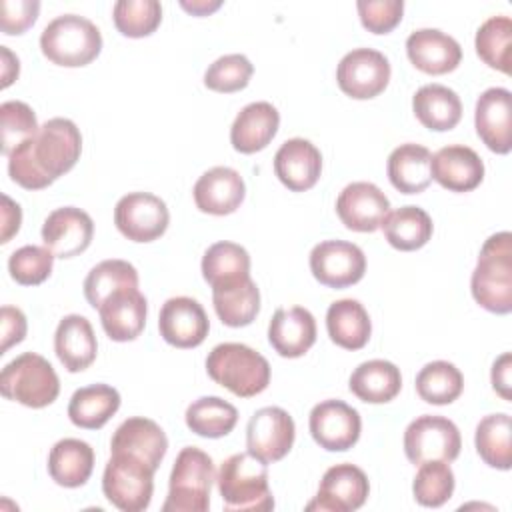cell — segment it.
Segmentation results:
<instances>
[{
  "instance_id": "40",
  "label": "cell",
  "mask_w": 512,
  "mask_h": 512,
  "mask_svg": "<svg viewBox=\"0 0 512 512\" xmlns=\"http://www.w3.org/2000/svg\"><path fill=\"white\" fill-rule=\"evenodd\" d=\"M124 288H138V270L128 260H102L84 278V296L96 310L110 294Z\"/></svg>"
},
{
  "instance_id": "32",
  "label": "cell",
  "mask_w": 512,
  "mask_h": 512,
  "mask_svg": "<svg viewBox=\"0 0 512 512\" xmlns=\"http://www.w3.org/2000/svg\"><path fill=\"white\" fill-rule=\"evenodd\" d=\"M94 470V450L80 438L58 440L48 454V474L64 488H78L88 482Z\"/></svg>"
},
{
  "instance_id": "24",
  "label": "cell",
  "mask_w": 512,
  "mask_h": 512,
  "mask_svg": "<svg viewBox=\"0 0 512 512\" xmlns=\"http://www.w3.org/2000/svg\"><path fill=\"white\" fill-rule=\"evenodd\" d=\"M274 172L288 190H310L322 174V154L310 140L290 138L274 154Z\"/></svg>"
},
{
  "instance_id": "45",
  "label": "cell",
  "mask_w": 512,
  "mask_h": 512,
  "mask_svg": "<svg viewBox=\"0 0 512 512\" xmlns=\"http://www.w3.org/2000/svg\"><path fill=\"white\" fill-rule=\"evenodd\" d=\"M254 74L252 62L244 54H224L204 72V86L214 92L232 94L244 90Z\"/></svg>"
},
{
  "instance_id": "25",
  "label": "cell",
  "mask_w": 512,
  "mask_h": 512,
  "mask_svg": "<svg viewBox=\"0 0 512 512\" xmlns=\"http://www.w3.org/2000/svg\"><path fill=\"white\" fill-rule=\"evenodd\" d=\"M268 342L282 358H300L316 342V320L304 306L278 308L268 324Z\"/></svg>"
},
{
  "instance_id": "41",
  "label": "cell",
  "mask_w": 512,
  "mask_h": 512,
  "mask_svg": "<svg viewBox=\"0 0 512 512\" xmlns=\"http://www.w3.org/2000/svg\"><path fill=\"white\" fill-rule=\"evenodd\" d=\"M418 396L436 406L452 404L464 390L462 372L448 360H432L420 368L416 374Z\"/></svg>"
},
{
  "instance_id": "12",
  "label": "cell",
  "mask_w": 512,
  "mask_h": 512,
  "mask_svg": "<svg viewBox=\"0 0 512 512\" xmlns=\"http://www.w3.org/2000/svg\"><path fill=\"white\" fill-rule=\"evenodd\" d=\"M368 492L370 482L362 468L350 462L334 464L324 472L318 492L306 504V510L354 512L364 506Z\"/></svg>"
},
{
  "instance_id": "47",
  "label": "cell",
  "mask_w": 512,
  "mask_h": 512,
  "mask_svg": "<svg viewBox=\"0 0 512 512\" xmlns=\"http://www.w3.org/2000/svg\"><path fill=\"white\" fill-rule=\"evenodd\" d=\"M0 130H2V154H10L16 146L38 132V120L34 110L20 100H8L0 104Z\"/></svg>"
},
{
  "instance_id": "39",
  "label": "cell",
  "mask_w": 512,
  "mask_h": 512,
  "mask_svg": "<svg viewBox=\"0 0 512 512\" xmlns=\"http://www.w3.org/2000/svg\"><path fill=\"white\" fill-rule=\"evenodd\" d=\"M184 420L186 426L202 438H222L234 430L238 410L220 396H202L188 404Z\"/></svg>"
},
{
  "instance_id": "38",
  "label": "cell",
  "mask_w": 512,
  "mask_h": 512,
  "mask_svg": "<svg viewBox=\"0 0 512 512\" xmlns=\"http://www.w3.org/2000/svg\"><path fill=\"white\" fill-rule=\"evenodd\" d=\"M202 278L214 288L250 276V254L244 246L228 240L214 242L202 256Z\"/></svg>"
},
{
  "instance_id": "18",
  "label": "cell",
  "mask_w": 512,
  "mask_h": 512,
  "mask_svg": "<svg viewBox=\"0 0 512 512\" xmlns=\"http://www.w3.org/2000/svg\"><path fill=\"white\" fill-rule=\"evenodd\" d=\"M474 126L478 138L488 150L508 154L512 148V94L508 88H486L474 108Z\"/></svg>"
},
{
  "instance_id": "42",
  "label": "cell",
  "mask_w": 512,
  "mask_h": 512,
  "mask_svg": "<svg viewBox=\"0 0 512 512\" xmlns=\"http://www.w3.org/2000/svg\"><path fill=\"white\" fill-rule=\"evenodd\" d=\"M510 40L512 20L510 16H490L480 24L474 38L476 54L484 64L504 74H510Z\"/></svg>"
},
{
  "instance_id": "28",
  "label": "cell",
  "mask_w": 512,
  "mask_h": 512,
  "mask_svg": "<svg viewBox=\"0 0 512 512\" xmlns=\"http://www.w3.org/2000/svg\"><path fill=\"white\" fill-rule=\"evenodd\" d=\"M54 352L68 372L86 370L98 354V342L90 320L82 314L64 316L54 332Z\"/></svg>"
},
{
  "instance_id": "37",
  "label": "cell",
  "mask_w": 512,
  "mask_h": 512,
  "mask_svg": "<svg viewBox=\"0 0 512 512\" xmlns=\"http://www.w3.org/2000/svg\"><path fill=\"white\" fill-rule=\"evenodd\" d=\"M474 446L478 456L496 470H510L512 466V420L506 412L484 416L476 424Z\"/></svg>"
},
{
  "instance_id": "48",
  "label": "cell",
  "mask_w": 512,
  "mask_h": 512,
  "mask_svg": "<svg viewBox=\"0 0 512 512\" xmlns=\"http://www.w3.org/2000/svg\"><path fill=\"white\" fill-rule=\"evenodd\" d=\"M356 10L362 26L372 34H388L394 30L404 14L402 0H358Z\"/></svg>"
},
{
  "instance_id": "13",
  "label": "cell",
  "mask_w": 512,
  "mask_h": 512,
  "mask_svg": "<svg viewBox=\"0 0 512 512\" xmlns=\"http://www.w3.org/2000/svg\"><path fill=\"white\" fill-rule=\"evenodd\" d=\"M308 428L320 448L328 452H346L360 438L362 418L358 410L344 400L328 398L310 410Z\"/></svg>"
},
{
  "instance_id": "30",
  "label": "cell",
  "mask_w": 512,
  "mask_h": 512,
  "mask_svg": "<svg viewBox=\"0 0 512 512\" xmlns=\"http://www.w3.org/2000/svg\"><path fill=\"white\" fill-rule=\"evenodd\" d=\"M348 388L362 402L384 404L398 396L402 388V374L400 368L390 360H366L350 374Z\"/></svg>"
},
{
  "instance_id": "10",
  "label": "cell",
  "mask_w": 512,
  "mask_h": 512,
  "mask_svg": "<svg viewBox=\"0 0 512 512\" xmlns=\"http://www.w3.org/2000/svg\"><path fill=\"white\" fill-rule=\"evenodd\" d=\"M390 62L374 48H354L336 66L340 90L354 100H370L384 92L390 82Z\"/></svg>"
},
{
  "instance_id": "11",
  "label": "cell",
  "mask_w": 512,
  "mask_h": 512,
  "mask_svg": "<svg viewBox=\"0 0 512 512\" xmlns=\"http://www.w3.org/2000/svg\"><path fill=\"white\" fill-rule=\"evenodd\" d=\"M114 224L132 242H152L166 232L170 212L166 202L156 194L128 192L114 206Z\"/></svg>"
},
{
  "instance_id": "19",
  "label": "cell",
  "mask_w": 512,
  "mask_h": 512,
  "mask_svg": "<svg viewBox=\"0 0 512 512\" xmlns=\"http://www.w3.org/2000/svg\"><path fill=\"white\" fill-rule=\"evenodd\" d=\"M390 212L388 196L372 182H350L336 198V214L348 230L374 232Z\"/></svg>"
},
{
  "instance_id": "21",
  "label": "cell",
  "mask_w": 512,
  "mask_h": 512,
  "mask_svg": "<svg viewBox=\"0 0 512 512\" xmlns=\"http://www.w3.org/2000/svg\"><path fill=\"white\" fill-rule=\"evenodd\" d=\"M98 314L110 340L130 342L136 340L146 326L148 302L138 288H124L110 294L98 308Z\"/></svg>"
},
{
  "instance_id": "23",
  "label": "cell",
  "mask_w": 512,
  "mask_h": 512,
  "mask_svg": "<svg viewBox=\"0 0 512 512\" xmlns=\"http://www.w3.org/2000/svg\"><path fill=\"white\" fill-rule=\"evenodd\" d=\"M430 174L450 192H470L484 180V162L470 146L450 144L432 154Z\"/></svg>"
},
{
  "instance_id": "22",
  "label": "cell",
  "mask_w": 512,
  "mask_h": 512,
  "mask_svg": "<svg viewBox=\"0 0 512 512\" xmlns=\"http://www.w3.org/2000/svg\"><path fill=\"white\" fill-rule=\"evenodd\" d=\"M406 54L418 70L432 76L456 70L462 60V48L458 40L438 28L414 30L406 38Z\"/></svg>"
},
{
  "instance_id": "6",
  "label": "cell",
  "mask_w": 512,
  "mask_h": 512,
  "mask_svg": "<svg viewBox=\"0 0 512 512\" xmlns=\"http://www.w3.org/2000/svg\"><path fill=\"white\" fill-rule=\"evenodd\" d=\"M214 480L212 458L198 446H184L174 460L162 512H206Z\"/></svg>"
},
{
  "instance_id": "52",
  "label": "cell",
  "mask_w": 512,
  "mask_h": 512,
  "mask_svg": "<svg viewBox=\"0 0 512 512\" xmlns=\"http://www.w3.org/2000/svg\"><path fill=\"white\" fill-rule=\"evenodd\" d=\"M22 224V210L20 206L6 194H2V236L0 242L6 244L14 234H18Z\"/></svg>"
},
{
  "instance_id": "34",
  "label": "cell",
  "mask_w": 512,
  "mask_h": 512,
  "mask_svg": "<svg viewBox=\"0 0 512 512\" xmlns=\"http://www.w3.org/2000/svg\"><path fill=\"white\" fill-rule=\"evenodd\" d=\"M212 304L222 324L242 328L252 324L260 312V290L250 276L240 278L236 282L214 286Z\"/></svg>"
},
{
  "instance_id": "2",
  "label": "cell",
  "mask_w": 512,
  "mask_h": 512,
  "mask_svg": "<svg viewBox=\"0 0 512 512\" xmlns=\"http://www.w3.org/2000/svg\"><path fill=\"white\" fill-rule=\"evenodd\" d=\"M474 300L488 312L512 310V234L508 230L486 238L470 278Z\"/></svg>"
},
{
  "instance_id": "43",
  "label": "cell",
  "mask_w": 512,
  "mask_h": 512,
  "mask_svg": "<svg viewBox=\"0 0 512 512\" xmlns=\"http://www.w3.org/2000/svg\"><path fill=\"white\" fill-rule=\"evenodd\" d=\"M454 486L456 478L450 462L426 460L418 464V472L412 482V494L420 506L440 508L452 498Z\"/></svg>"
},
{
  "instance_id": "7",
  "label": "cell",
  "mask_w": 512,
  "mask_h": 512,
  "mask_svg": "<svg viewBox=\"0 0 512 512\" xmlns=\"http://www.w3.org/2000/svg\"><path fill=\"white\" fill-rule=\"evenodd\" d=\"M0 392L4 398L22 406L44 408L58 398L60 380L44 356L24 352L2 368Z\"/></svg>"
},
{
  "instance_id": "29",
  "label": "cell",
  "mask_w": 512,
  "mask_h": 512,
  "mask_svg": "<svg viewBox=\"0 0 512 512\" xmlns=\"http://www.w3.org/2000/svg\"><path fill=\"white\" fill-rule=\"evenodd\" d=\"M430 160L432 152L422 144L406 142L396 146L386 162V174L390 184L402 194L424 192L432 182Z\"/></svg>"
},
{
  "instance_id": "36",
  "label": "cell",
  "mask_w": 512,
  "mask_h": 512,
  "mask_svg": "<svg viewBox=\"0 0 512 512\" xmlns=\"http://www.w3.org/2000/svg\"><path fill=\"white\" fill-rule=\"evenodd\" d=\"M386 242L402 252H412L428 244L434 232L430 214L414 204L388 212L380 224Z\"/></svg>"
},
{
  "instance_id": "27",
  "label": "cell",
  "mask_w": 512,
  "mask_h": 512,
  "mask_svg": "<svg viewBox=\"0 0 512 512\" xmlns=\"http://www.w3.org/2000/svg\"><path fill=\"white\" fill-rule=\"evenodd\" d=\"M280 126V112L266 100L246 104L234 118L230 128L232 148L240 154H254L264 150L276 136Z\"/></svg>"
},
{
  "instance_id": "16",
  "label": "cell",
  "mask_w": 512,
  "mask_h": 512,
  "mask_svg": "<svg viewBox=\"0 0 512 512\" xmlns=\"http://www.w3.org/2000/svg\"><path fill=\"white\" fill-rule=\"evenodd\" d=\"M158 330L170 346L196 348L206 340L210 320L198 300L190 296H172L160 308Z\"/></svg>"
},
{
  "instance_id": "46",
  "label": "cell",
  "mask_w": 512,
  "mask_h": 512,
  "mask_svg": "<svg viewBox=\"0 0 512 512\" xmlns=\"http://www.w3.org/2000/svg\"><path fill=\"white\" fill-rule=\"evenodd\" d=\"M54 258L56 256L46 246L26 244L8 258L10 278L22 286H38L52 274Z\"/></svg>"
},
{
  "instance_id": "4",
  "label": "cell",
  "mask_w": 512,
  "mask_h": 512,
  "mask_svg": "<svg viewBox=\"0 0 512 512\" xmlns=\"http://www.w3.org/2000/svg\"><path fill=\"white\" fill-rule=\"evenodd\" d=\"M208 376L234 396L252 398L270 384V364L254 348L240 342H222L206 356Z\"/></svg>"
},
{
  "instance_id": "49",
  "label": "cell",
  "mask_w": 512,
  "mask_h": 512,
  "mask_svg": "<svg viewBox=\"0 0 512 512\" xmlns=\"http://www.w3.org/2000/svg\"><path fill=\"white\" fill-rule=\"evenodd\" d=\"M38 0H2L0 2V28L8 36L24 34L38 18Z\"/></svg>"
},
{
  "instance_id": "51",
  "label": "cell",
  "mask_w": 512,
  "mask_h": 512,
  "mask_svg": "<svg viewBox=\"0 0 512 512\" xmlns=\"http://www.w3.org/2000/svg\"><path fill=\"white\" fill-rule=\"evenodd\" d=\"M510 372H512V356L510 352L500 354L494 364H492V372H490V382L496 394H500L504 400H510Z\"/></svg>"
},
{
  "instance_id": "35",
  "label": "cell",
  "mask_w": 512,
  "mask_h": 512,
  "mask_svg": "<svg viewBox=\"0 0 512 512\" xmlns=\"http://www.w3.org/2000/svg\"><path fill=\"white\" fill-rule=\"evenodd\" d=\"M120 408V392L110 384L78 388L68 402V418L84 430L102 428Z\"/></svg>"
},
{
  "instance_id": "9",
  "label": "cell",
  "mask_w": 512,
  "mask_h": 512,
  "mask_svg": "<svg viewBox=\"0 0 512 512\" xmlns=\"http://www.w3.org/2000/svg\"><path fill=\"white\" fill-rule=\"evenodd\" d=\"M462 438L458 426L438 414H422L404 430L406 458L418 466L426 460L454 462L460 454Z\"/></svg>"
},
{
  "instance_id": "20",
  "label": "cell",
  "mask_w": 512,
  "mask_h": 512,
  "mask_svg": "<svg viewBox=\"0 0 512 512\" xmlns=\"http://www.w3.org/2000/svg\"><path fill=\"white\" fill-rule=\"evenodd\" d=\"M192 196L200 212L226 216L236 212L244 202L246 184L238 170L230 166H214L196 180Z\"/></svg>"
},
{
  "instance_id": "17",
  "label": "cell",
  "mask_w": 512,
  "mask_h": 512,
  "mask_svg": "<svg viewBox=\"0 0 512 512\" xmlns=\"http://www.w3.org/2000/svg\"><path fill=\"white\" fill-rule=\"evenodd\" d=\"M42 242L56 258L82 254L94 236V222L88 212L76 206L52 210L42 224Z\"/></svg>"
},
{
  "instance_id": "33",
  "label": "cell",
  "mask_w": 512,
  "mask_h": 512,
  "mask_svg": "<svg viewBox=\"0 0 512 512\" xmlns=\"http://www.w3.org/2000/svg\"><path fill=\"white\" fill-rule=\"evenodd\" d=\"M414 116L422 126L436 132L452 130L462 118L460 96L444 84H424L412 96Z\"/></svg>"
},
{
  "instance_id": "15",
  "label": "cell",
  "mask_w": 512,
  "mask_h": 512,
  "mask_svg": "<svg viewBox=\"0 0 512 512\" xmlns=\"http://www.w3.org/2000/svg\"><path fill=\"white\" fill-rule=\"evenodd\" d=\"M312 276L328 288H346L364 278L366 256L360 246L346 240L318 242L310 252Z\"/></svg>"
},
{
  "instance_id": "26",
  "label": "cell",
  "mask_w": 512,
  "mask_h": 512,
  "mask_svg": "<svg viewBox=\"0 0 512 512\" xmlns=\"http://www.w3.org/2000/svg\"><path fill=\"white\" fill-rule=\"evenodd\" d=\"M168 450V438L160 424L144 416L126 418L112 434L110 452H124L144 460L152 470H158Z\"/></svg>"
},
{
  "instance_id": "54",
  "label": "cell",
  "mask_w": 512,
  "mask_h": 512,
  "mask_svg": "<svg viewBox=\"0 0 512 512\" xmlns=\"http://www.w3.org/2000/svg\"><path fill=\"white\" fill-rule=\"evenodd\" d=\"M180 6L186 12L194 14V16H206V14L214 12V10H218L222 6V2L220 0H192V2L180 0Z\"/></svg>"
},
{
  "instance_id": "8",
  "label": "cell",
  "mask_w": 512,
  "mask_h": 512,
  "mask_svg": "<svg viewBox=\"0 0 512 512\" xmlns=\"http://www.w3.org/2000/svg\"><path fill=\"white\" fill-rule=\"evenodd\" d=\"M154 472L144 460L132 454L110 452L102 474V492L114 508L142 512L152 502Z\"/></svg>"
},
{
  "instance_id": "50",
  "label": "cell",
  "mask_w": 512,
  "mask_h": 512,
  "mask_svg": "<svg viewBox=\"0 0 512 512\" xmlns=\"http://www.w3.org/2000/svg\"><path fill=\"white\" fill-rule=\"evenodd\" d=\"M0 324H2V344H0V354L8 352L14 344H20L26 336L28 322L26 316L20 308L16 306H2L0 310Z\"/></svg>"
},
{
  "instance_id": "14",
  "label": "cell",
  "mask_w": 512,
  "mask_h": 512,
  "mask_svg": "<svg viewBox=\"0 0 512 512\" xmlns=\"http://www.w3.org/2000/svg\"><path fill=\"white\" fill-rule=\"evenodd\" d=\"M296 426L292 416L280 406L256 410L246 424V448L266 464L282 460L294 444Z\"/></svg>"
},
{
  "instance_id": "3",
  "label": "cell",
  "mask_w": 512,
  "mask_h": 512,
  "mask_svg": "<svg viewBox=\"0 0 512 512\" xmlns=\"http://www.w3.org/2000/svg\"><path fill=\"white\" fill-rule=\"evenodd\" d=\"M216 484L226 510L266 512L274 508L268 464L248 450L232 454L220 464Z\"/></svg>"
},
{
  "instance_id": "53",
  "label": "cell",
  "mask_w": 512,
  "mask_h": 512,
  "mask_svg": "<svg viewBox=\"0 0 512 512\" xmlns=\"http://www.w3.org/2000/svg\"><path fill=\"white\" fill-rule=\"evenodd\" d=\"M2 54V88H8L20 74V60L10 52L8 46H0Z\"/></svg>"
},
{
  "instance_id": "1",
  "label": "cell",
  "mask_w": 512,
  "mask_h": 512,
  "mask_svg": "<svg viewBox=\"0 0 512 512\" xmlns=\"http://www.w3.org/2000/svg\"><path fill=\"white\" fill-rule=\"evenodd\" d=\"M82 152V134L70 118H50L8 154L10 178L26 190L48 188L70 172Z\"/></svg>"
},
{
  "instance_id": "5",
  "label": "cell",
  "mask_w": 512,
  "mask_h": 512,
  "mask_svg": "<svg viewBox=\"0 0 512 512\" xmlns=\"http://www.w3.org/2000/svg\"><path fill=\"white\" fill-rule=\"evenodd\" d=\"M42 54L58 66L78 68L98 58L102 34L98 26L80 14H60L40 34Z\"/></svg>"
},
{
  "instance_id": "31",
  "label": "cell",
  "mask_w": 512,
  "mask_h": 512,
  "mask_svg": "<svg viewBox=\"0 0 512 512\" xmlns=\"http://www.w3.org/2000/svg\"><path fill=\"white\" fill-rule=\"evenodd\" d=\"M326 330L336 346L346 350H360L370 340L372 322L362 302L354 298H342L328 306Z\"/></svg>"
},
{
  "instance_id": "44",
  "label": "cell",
  "mask_w": 512,
  "mask_h": 512,
  "mask_svg": "<svg viewBox=\"0 0 512 512\" xmlns=\"http://www.w3.org/2000/svg\"><path fill=\"white\" fill-rule=\"evenodd\" d=\"M116 30L128 38L150 36L162 22L158 0H118L112 8Z\"/></svg>"
}]
</instances>
